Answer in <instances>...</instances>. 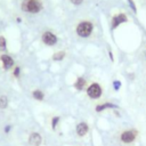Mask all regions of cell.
Wrapping results in <instances>:
<instances>
[{
	"instance_id": "obj_1",
	"label": "cell",
	"mask_w": 146,
	"mask_h": 146,
	"mask_svg": "<svg viewBox=\"0 0 146 146\" xmlns=\"http://www.w3.org/2000/svg\"><path fill=\"white\" fill-rule=\"evenodd\" d=\"M92 31H94V24L89 21H82L75 27L76 34L81 38H88L92 33Z\"/></svg>"
},
{
	"instance_id": "obj_2",
	"label": "cell",
	"mask_w": 146,
	"mask_h": 146,
	"mask_svg": "<svg viewBox=\"0 0 146 146\" xmlns=\"http://www.w3.org/2000/svg\"><path fill=\"white\" fill-rule=\"evenodd\" d=\"M42 9V3L40 0H23L22 2V10L36 14Z\"/></svg>"
},
{
	"instance_id": "obj_3",
	"label": "cell",
	"mask_w": 146,
	"mask_h": 146,
	"mask_svg": "<svg viewBox=\"0 0 146 146\" xmlns=\"http://www.w3.org/2000/svg\"><path fill=\"white\" fill-rule=\"evenodd\" d=\"M86 90H87L88 97L91 98V99H98V98H100L102 95H103V88H102V86H100L99 83H97V82H94V83H91L90 86H88Z\"/></svg>"
},
{
	"instance_id": "obj_4",
	"label": "cell",
	"mask_w": 146,
	"mask_h": 146,
	"mask_svg": "<svg viewBox=\"0 0 146 146\" xmlns=\"http://www.w3.org/2000/svg\"><path fill=\"white\" fill-rule=\"evenodd\" d=\"M137 135H138V131H137V130H135V129L124 130V131L121 133L120 139H121V141H122V143H124V144H130V143L135 141V139H136Z\"/></svg>"
},
{
	"instance_id": "obj_5",
	"label": "cell",
	"mask_w": 146,
	"mask_h": 146,
	"mask_svg": "<svg viewBox=\"0 0 146 146\" xmlns=\"http://www.w3.org/2000/svg\"><path fill=\"white\" fill-rule=\"evenodd\" d=\"M128 22V16L124 14V13H120V14H116L112 17V21H111V29L112 30H115L117 26H120L121 24L123 23H127Z\"/></svg>"
},
{
	"instance_id": "obj_6",
	"label": "cell",
	"mask_w": 146,
	"mask_h": 146,
	"mask_svg": "<svg viewBox=\"0 0 146 146\" xmlns=\"http://www.w3.org/2000/svg\"><path fill=\"white\" fill-rule=\"evenodd\" d=\"M41 39H42V42L44 44H47V46H54L57 42V36L52 32H49V31L44 32L42 34V38Z\"/></svg>"
},
{
	"instance_id": "obj_7",
	"label": "cell",
	"mask_w": 146,
	"mask_h": 146,
	"mask_svg": "<svg viewBox=\"0 0 146 146\" xmlns=\"http://www.w3.org/2000/svg\"><path fill=\"white\" fill-rule=\"evenodd\" d=\"M88 131H89L88 123H86V122H80V123H78V125H76V133H78V136L83 137Z\"/></svg>"
},
{
	"instance_id": "obj_8",
	"label": "cell",
	"mask_w": 146,
	"mask_h": 146,
	"mask_svg": "<svg viewBox=\"0 0 146 146\" xmlns=\"http://www.w3.org/2000/svg\"><path fill=\"white\" fill-rule=\"evenodd\" d=\"M29 141H30V144L33 145V146H39V145L41 144V141H42V138H41V136H40L38 132H32V133L30 135Z\"/></svg>"
},
{
	"instance_id": "obj_9",
	"label": "cell",
	"mask_w": 146,
	"mask_h": 146,
	"mask_svg": "<svg viewBox=\"0 0 146 146\" xmlns=\"http://www.w3.org/2000/svg\"><path fill=\"white\" fill-rule=\"evenodd\" d=\"M1 60H2V65H3L5 70H9L14 65V59L8 55H2L1 56Z\"/></svg>"
},
{
	"instance_id": "obj_10",
	"label": "cell",
	"mask_w": 146,
	"mask_h": 146,
	"mask_svg": "<svg viewBox=\"0 0 146 146\" xmlns=\"http://www.w3.org/2000/svg\"><path fill=\"white\" fill-rule=\"evenodd\" d=\"M107 108H117V105L112 104V103H104V104L97 105L96 108H95V111H96V112H103V111H105V110H107Z\"/></svg>"
},
{
	"instance_id": "obj_11",
	"label": "cell",
	"mask_w": 146,
	"mask_h": 146,
	"mask_svg": "<svg viewBox=\"0 0 146 146\" xmlns=\"http://www.w3.org/2000/svg\"><path fill=\"white\" fill-rule=\"evenodd\" d=\"M86 86H87V80H86L84 78H82V76H79V78L75 80V82H74V87H75V89H78V90L84 89Z\"/></svg>"
},
{
	"instance_id": "obj_12",
	"label": "cell",
	"mask_w": 146,
	"mask_h": 146,
	"mask_svg": "<svg viewBox=\"0 0 146 146\" xmlns=\"http://www.w3.org/2000/svg\"><path fill=\"white\" fill-rule=\"evenodd\" d=\"M65 56H66V52L64 50H59V51H56L52 55V59L55 62H60V60H63L65 58Z\"/></svg>"
},
{
	"instance_id": "obj_13",
	"label": "cell",
	"mask_w": 146,
	"mask_h": 146,
	"mask_svg": "<svg viewBox=\"0 0 146 146\" xmlns=\"http://www.w3.org/2000/svg\"><path fill=\"white\" fill-rule=\"evenodd\" d=\"M32 96H33V98L36 99V100H42V99L44 98V94H43L41 90H39V89L34 90V91L32 92Z\"/></svg>"
},
{
	"instance_id": "obj_14",
	"label": "cell",
	"mask_w": 146,
	"mask_h": 146,
	"mask_svg": "<svg viewBox=\"0 0 146 146\" xmlns=\"http://www.w3.org/2000/svg\"><path fill=\"white\" fill-rule=\"evenodd\" d=\"M8 105V99L6 96H0V108H6Z\"/></svg>"
},
{
	"instance_id": "obj_15",
	"label": "cell",
	"mask_w": 146,
	"mask_h": 146,
	"mask_svg": "<svg viewBox=\"0 0 146 146\" xmlns=\"http://www.w3.org/2000/svg\"><path fill=\"white\" fill-rule=\"evenodd\" d=\"M58 122H59V116H54L52 120H51V127H52V129H55L57 127Z\"/></svg>"
},
{
	"instance_id": "obj_16",
	"label": "cell",
	"mask_w": 146,
	"mask_h": 146,
	"mask_svg": "<svg viewBox=\"0 0 146 146\" xmlns=\"http://www.w3.org/2000/svg\"><path fill=\"white\" fill-rule=\"evenodd\" d=\"M6 49V39L3 36H0V50Z\"/></svg>"
},
{
	"instance_id": "obj_17",
	"label": "cell",
	"mask_w": 146,
	"mask_h": 146,
	"mask_svg": "<svg viewBox=\"0 0 146 146\" xmlns=\"http://www.w3.org/2000/svg\"><path fill=\"white\" fill-rule=\"evenodd\" d=\"M128 1V3H129V6H130V8H131V10L133 11V13H137V8H136V5H135V2H133V0H127Z\"/></svg>"
},
{
	"instance_id": "obj_18",
	"label": "cell",
	"mask_w": 146,
	"mask_h": 146,
	"mask_svg": "<svg viewBox=\"0 0 146 146\" xmlns=\"http://www.w3.org/2000/svg\"><path fill=\"white\" fill-rule=\"evenodd\" d=\"M113 87H114V89H115V90H119V89H120V87H121V82H120L119 80L113 81Z\"/></svg>"
},
{
	"instance_id": "obj_19",
	"label": "cell",
	"mask_w": 146,
	"mask_h": 146,
	"mask_svg": "<svg viewBox=\"0 0 146 146\" xmlns=\"http://www.w3.org/2000/svg\"><path fill=\"white\" fill-rule=\"evenodd\" d=\"M73 5H75V6H80L82 2H83V0H70Z\"/></svg>"
},
{
	"instance_id": "obj_20",
	"label": "cell",
	"mask_w": 146,
	"mask_h": 146,
	"mask_svg": "<svg viewBox=\"0 0 146 146\" xmlns=\"http://www.w3.org/2000/svg\"><path fill=\"white\" fill-rule=\"evenodd\" d=\"M19 72H21V68L17 66V67H15V70H14V75L15 76H18L19 75Z\"/></svg>"
},
{
	"instance_id": "obj_21",
	"label": "cell",
	"mask_w": 146,
	"mask_h": 146,
	"mask_svg": "<svg viewBox=\"0 0 146 146\" xmlns=\"http://www.w3.org/2000/svg\"><path fill=\"white\" fill-rule=\"evenodd\" d=\"M108 55H110L111 59H112V60H114V58H113V55H112V51H108Z\"/></svg>"
},
{
	"instance_id": "obj_22",
	"label": "cell",
	"mask_w": 146,
	"mask_h": 146,
	"mask_svg": "<svg viewBox=\"0 0 146 146\" xmlns=\"http://www.w3.org/2000/svg\"><path fill=\"white\" fill-rule=\"evenodd\" d=\"M9 129H10V127H9V125H7V127H6V129H5V131H6V132H8V131H9Z\"/></svg>"
},
{
	"instance_id": "obj_23",
	"label": "cell",
	"mask_w": 146,
	"mask_h": 146,
	"mask_svg": "<svg viewBox=\"0 0 146 146\" xmlns=\"http://www.w3.org/2000/svg\"><path fill=\"white\" fill-rule=\"evenodd\" d=\"M145 57H146V54H145Z\"/></svg>"
}]
</instances>
